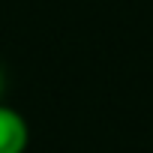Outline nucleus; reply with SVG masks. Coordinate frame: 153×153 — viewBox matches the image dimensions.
Returning <instances> with one entry per match:
<instances>
[{"label": "nucleus", "instance_id": "obj_1", "mask_svg": "<svg viewBox=\"0 0 153 153\" xmlns=\"http://www.w3.org/2000/svg\"><path fill=\"white\" fill-rule=\"evenodd\" d=\"M27 144H30L27 117L18 108L0 102V153H24Z\"/></svg>", "mask_w": 153, "mask_h": 153}, {"label": "nucleus", "instance_id": "obj_2", "mask_svg": "<svg viewBox=\"0 0 153 153\" xmlns=\"http://www.w3.org/2000/svg\"><path fill=\"white\" fill-rule=\"evenodd\" d=\"M0 93H3V69H0Z\"/></svg>", "mask_w": 153, "mask_h": 153}]
</instances>
